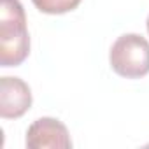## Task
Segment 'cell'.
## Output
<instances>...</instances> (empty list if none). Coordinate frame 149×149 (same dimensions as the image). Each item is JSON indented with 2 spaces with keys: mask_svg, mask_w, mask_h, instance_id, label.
<instances>
[{
  "mask_svg": "<svg viewBox=\"0 0 149 149\" xmlns=\"http://www.w3.org/2000/svg\"><path fill=\"white\" fill-rule=\"evenodd\" d=\"M30 54L26 14L19 0H0V65L18 67Z\"/></svg>",
  "mask_w": 149,
  "mask_h": 149,
  "instance_id": "obj_1",
  "label": "cell"
},
{
  "mask_svg": "<svg viewBox=\"0 0 149 149\" xmlns=\"http://www.w3.org/2000/svg\"><path fill=\"white\" fill-rule=\"evenodd\" d=\"M32 2L44 14H65L76 9L81 0H32Z\"/></svg>",
  "mask_w": 149,
  "mask_h": 149,
  "instance_id": "obj_5",
  "label": "cell"
},
{
  "mask_svg": "<svg viewBox=\"0 0 149 149\" xmlns=\"http://www.w3.org/2000/svg\"><path fill=\"white\" fill-rule=\"evenodd\" d=\"M32 107V90L19 79L6 76L0 79V116L4 119H18Z\"/></svg>",
  "mask_w": 149,
  "mask_h": 149,
  "instance_id": "obj_4",
  "label": "cell"
},
{
  "mask_svg": "<svg viewBox=\"0 0 149 149\" xmlns=\"http://www.w3.org/2000/svg\"><path fill=\"white\" fill-rule=\"evenodd\" d=\"M111 68L121 77L140 79L149 74V42L139 33H125L109 51Z\"/></svg>",
  "mask_w": 149,
  "mask_h": 149,
  "instance_id": "obj_2",
  "label": "cell"
},
{
  "mask_svg": "<svg viewBox=\"0 0 149 149\" xmlns=\"http://www.w3.org/2000/svg\"><path fill=\"white\" fill-rule=\"evenodd\" d=\"M146 26H147V33H149V16H147V21H146Z\"/></svg>",
  "mask_w": 149,
  "mask_h": 149,
  "instance_id": "obj_6",
  "label": "cell"
},
{
  "mask_svg": "<svg viewBox=\"0 0 149 149\" xmlns=\"http://www.w3.org/2000/svg\"><path fill=\"white\" fill-rule=\"evenodd\" d=\"M28 149H70L72 139L67 126L54 118H39L26 130Z\"/></svg>",
  "mask_w": 149,
  "mask_h": 149,
  "instance_id": "obj_3",
  "label": "cell"
}]
</instances>
